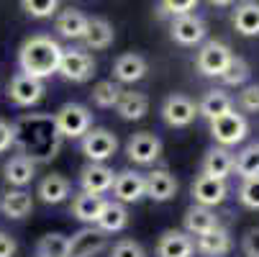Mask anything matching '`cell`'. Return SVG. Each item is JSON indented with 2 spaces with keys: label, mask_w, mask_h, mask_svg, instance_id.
Here are the masks:
<instances>
[{
  "label": "cell",
  "mask_w": 259,
  "mask_h": 257,
  "mask_svg": "<svg viewBox=\"0 0 259 257\" xmlns=\"http://www.w3.org/2000/svg\"><path fill=\"white\" fill-rule=\"evenodd\" d=\"M16 146L18 155L31 157L33 162H49L59 155L62 146V134L57 131L54 116H41V114H31L21 116L16 124Z\"/></svg>",
  "instance_id": "1"
},
{
  "label": "cell",
  "mask_w": 259,
  "mask_h": 257,
  "mask_svg": "<svg viewBox=\"0 0 259 257\" xmlns=\"http://www.w3.org/2000/svg\"><path fill=\"white\" fill-rule=\"evenodd\" d=\"M62 47L57 39L47 33H33L18 49V67L23 75H31L36 80H47L59 69Z\"/></svg>",
  "instance_id": "2"
},
{
  "label": "cell",
  "mask_w": 259,
  "mask_h": 257,
  "mask_svg": "<svg viewBox=\"0 0 259 257\" xmlns=\"http://www.w3.org/2000/svg\"><path fill=\"white\" fill-rule=\"evenodd\" d=\"M54 124L62 139H80L93 129V114L82 103H64L54 114Z\"/></svg>",
  "instance_id": "3"
},
{
  "label": "cell",
  "mask_w": 259,
  "mask_h": 257,
  "mask_svg": "<svg viewBox=\"0 0 259 257\" xmlns=\"http://www.w3.org/2000/svg\"><path fill=\"white\" fill-rule=\"evenodd\" d=\"M208 124H210V136L221 146H226V150L229 146H236L239 141H244L246 134H249V121L241 114H236V111H229V114L218 116V119H213Z\"/></svg>",
  "instance_id": "4"
},
{
  "label": "cell",
  "mask_w": 259,
  "mask_h": 257,
  "mask_svg": "<svg viewBox=\"0 0 259 257\" xmlns=\"http://www.w3.org/2000/svg\"><path fill=\"white\" fill-rule=\"evenodd\" d=\"M116 150H118V139L108 129H90L88 134L80 136V152L90 162H105L116 155Z\"/></svg>",
  "instance_id": "5"
},
{
  "label": "cell",
  "mask_w": 259,
  "mask_h": 257,
  "mask_svg": "<svg viewBox=\"0 0 259 257\" xmlns=\"http://www.w3.org/2000/svg\"><path fill=\"white\" fill-rule=\"evenodd\" d=\"M57 72L69 83H88L95 75V62L85 49H62Z\"/></svg>",
  "instance_id": "6"
},
{
  "label": "cell",
  "mask_w": 259,
  "mask_h": 257,
  "mask_svg": "<svg viewBox=\"0 0 259 257\" xmlns=\"http://www.w3.org/2000/svg\"><path fill=\"white\" fill-rule=\"evenodd\" d=\"M231 49L224 42H205L195 57V67L200 75L205 78H221V72L226 69V64L231 62Z\"/></svg>",
  "instance_id": "7"
},
{
  "label": "cell",
  "mask_w": 259,
  "mask_h": 257,
  "mask_svg": "<svg viewBox=\"0 0 259 257\" xmlns=\"http://www.w3.org/2000/svg\"><path fill=\"white\" fill-rule=\"evenodd\" d=\"M126 155L134 165H154L162 157V139L152 131H139L128 139Z\"/></svg>",
  "instance_id": "8"
},
{
  "label": "cell",
  "mask_w": 259,
  "mask_h": 257,
  "mask_svg": "<svg viewBox=\"0 0 259 257\" xmlns=\"http://www.w3.org/2000/svg\"><path fill=\"white\" fill-rule=\"evenodd\" d=\"M195 116H198V105L182 93H172L162 103V119L167 126H175V129L190 126L195 121Z\"/></svg>",
  "instance_id": "9"
},
{
  "label": "cell",
  "mask_w": 259,
  "mask_h": 257,
  "mask_svg": "<svg viewBox=\"0 0 259 257\" xmlns=\"http://www.w3.org/2000/svg\"><path fill=\"white\" fill-rule=\"evenodd\" d=\"M44 93H47L44 80H36L31 75H23V72H18V75L11 80V85H8V100L13 105H21V108L36 105L44 98Z\"/></svg>",
  "instance_id": "10"
},
{
  "label": "cell",
  "mask_w": 259,
  "mask_h": 257,
  "mask_svg": "<svg viewBox=\"0 0 259 257\" xmlns=\"http://www.w3.org/2000/svg\"><path fill=\"white\" fill-rule=\"evenodd\" d=\"M108 247V237L105 232H100L98 227H82L80 232H75L69 237V252L67 257H95Z\"/></svg>",
  "instance_id": "11"
},
{
  "label": "cell",
  "mask_w": 259,
  "mask_h": 257,
  "mask_svg": "<svg viewBox=\"0 0 259 257\" xmlns=\"http://www.w3.org/2000/svg\"><path fill=\"white\" fill-rule=\"evenodd\" d=\"M146 196V177L136 170H121L113 177V201L126 203H139Z\"/></svg>",
  "instance_id": "12"
},
{
  "label": "cell",
  "mask_w": 259,
  "mask_h": 257,
  "mask_svg": "<svg viewBox=\"0 0 259 257\" xmlns=\"http://www.w3.org/2000/svg\"><path fill=\"white\" fill-rule=\"evenodd\" d=\"M190 193H193V201L198 206H218V203H224L226 201V193H229V186H226V180H218V177H210V175H198L195 182L190 186Z\"/></svg>",
  "instance_id": "13"
},
{
  "label": "cell",
  "mask_w": 259,
  "mask_h": 257,
  "mask_svg": "<svg viewBox=\"0 0 259 257\" xmlns=\"http://www.w3.org/2000/svg\"><path fill=\"white\" fill-rule=\"evenodd\" d=\"M205 21L188 13V16H177L172 18V26H169V33H172V39L182 47H195L205 39Z\"/></svg>",
  "instance_id": "14"
},
{
  "label": "cell",
  "mask_w": 259,
  "mask_h": 257,
  "mask_svg": "<svg viewBox=\"0 0 259 257\" xmlns=\"http://www.w3.org/2000/svg\"><path fill=\"white\" fill-rule=\"evenodd\" d=\"M113 177L116 172L110 170L105 162H88L82 170H80V186L85 193H108L110 188H113Z\"/></svg>",
  "instance_id": "15"
},
{
  "label": "cell",
  "mask_w": 259,
  "mask_h": 257,
  "mask_svg": "<svg viewBox=\"0 0 259 257\" xmlns=\"http://www.w3.org/2000/svg\"><path fill=\"white\" fill-rule=\"evenodd\" d=\"M193 252H195V242L188 237V232L167 229L157 239V254L159 257H193Z\"/></svg>",
  "instance_id": "16"
},
{
  "label": "cell",
  "mask_w": 259,
  "mask_h": 257,
  "mask_svg": "<svg viewBox=\"0 0 259 257\" xmlns=\"http://www.w3.org/2000/svg\"><path fill=\"white\" fill-rule=\"evenodd\" d=\"M146 69H149V64H146V59L141 54L126 52L113 62V78H116V83L131 85V83H139L146 75Z\"/></svg>",
  "instance_id": "17"
},
{
  "label": "cell",
  "mask_w": 259,
  "mask_h": 257,
  "mask_svg": "<svg viewBox=\"0 0 259 257\" xmlns=\"http://www.w3.org/2000/svg\"><path fill=\"white\" fill-rule=\"evenodd\" d=\"M3 177L11 188H26L28 182L36 177V162L26 155H16L6 162L3 167Z\"/></svg>",
  "instance_id": "18"
},
{
  "label": "cell",
  "mask_w": 259,
  "mask_h": 257,
  "mask_svg": "<svg viewBox=\"0 0 259 257\" xmlns=\"http://www.w3.org/2000/svg\"><path fill=\"white\" fill-rule=\"evenodd\" d=\"M146 177V196L157 203H164V201H172L175 193H177V177L167 170H154Z\"/></svg>",
  "instance_id": "19"
},
{
  "label": "cell",
  "mask_w": 259,
  "mask_h": 257,
  "mask_svg": "<svg viewBox=\"0 0 259 257\" xmlns=\"http://www.w3.org/2000/svg\"><path fill=\"white\" fill-rule=\"evenodd\" d=\"M105 206V198L98 196V193H77L75 198H72V216L77 218V222H82L85 227H95L98 216Z\"/></svg>",
  "instance_id": "20"
},
{
  "label": "cell",
  "mask_w": 259,
  "mask_h": 257,
  "mask_svg": "<svg viewBox=\"0 0 259 257\" xmlns=\"http://www.w3.org/2000/svg\"><path fill=\"white\" fill-rule=\"evenodd\" d=\"M33 211V198L23 188H11L0 196V213L6 218H26Z\"/></svg>",
  "instance_id": "21"
},
{
  "label": "cell",
  "mask_w": 259,
  "mask_h": 257,
  "mask_svg": "<svg viewBox=\"0 0 259 257\" xmlns=\"http://www.w3.org/2000/svg\"><path fill=\"white\" fill-rule=\"evenodd\" d=\"M182 224H185V232L188 234H208L218 227V216L208 208V206H190L188 211H185V218H182Z\"/></svg>",
  "instance_id": "22"
},
{
  "label": "cell",
  "mask_w": 259,
  "mask_h": 257,
  "mask_svg": "<svg viewBox=\"0 0 259 257\" xmlns=\"http://www.w3.org/2000/svg\"><path fill=\"white\" fill-rule=\"evenodd\" d=\"M95 227L100 232H105V234H116V232L126 229L128 227V211H126V206L121 201H105Z\"/></svg>",
  "instance_id": "23"
},
{
  "label": "cell",
  "mask_w": 259,
  "mask_h": 257,
  "mask_svg": "<svg viewBox=\"0 0 259 257\" xmlns=\"http://www.w3.org/2000/svg\"><path fill=\"white\" fill-rule=\"evenodd\" d=\"M116 39V31L105 18H88V28L82 33L85 49H108Z\"/></svg>",
  "instance_id": "24"
},
{
  "label": "cell",
  "mask_w": 259,
  "mask_h": 257,
  "mask_svg": "<svg viewBox=\"0 0 259 257\" xmlns=\"http://www.w3.org/2000/svg\"><path fill=\"white\" fill-rule=\"evenodd\" d=\"M229 111H234V98L229 93H224V90H208L200 98V103H198V116H203L208 121L224 116Z\"/></svg>",
  "instance_id": "25"
},
{
  "label": "cell",
  "mask_w": 259,
  "mask_h": 257,
  "mask_svg": "<svg viewBox=\"0 0 259 257\" xmlns=\"http://www.w3.org/2000/svg\"><path fill=\"white\" fill-rule=\"evenodd\" d=\"M231 172H234V155L226 146H213V150H208V155L203 160V175L226 180Z\"/></svg>",
  "instance_id": "26"
},
{
  "label": "cell",
  "mask_w": 259,
  "mask_h": 257,
  "mask_svg": "<svg viewBox=\"0 0 259 257\" xmlns=\"http://www.w3.org/2000/svg\"><path fill=\"white\" fill-rule=\"evenodd\" d=\"M195 249H198L200 254H205V257H224V254H229V249H231V237H229L226 229L215 227L213 232L198 237Z\"/></svg>",
  "instance_id": "27"
},
{
  "label": "cell",
  "mask_w": 259,
  "mask_h": 257,
  "mask_svg": "<svg viewBox=\"0 0 259 257\" xmlns=\"http://www.w3.org/2000/svg\"><path fill=\"white\" fill-rule=\"evenodd\" d=\"M36 196H39L47 206H57V203H62L69 196V180L64 175H59V172H52V175H47L39 182Z\"/></svg>",
  "instance_id": "28"
},
{
  "label": "cell",
  "mask_w": 259,
  "mask_h": 257,
  "mask_svg": "<svg viewBox=\"0 0 259 257\" xmlns=\"http://www.w3.org/2000/svg\"><path fill=\"white\" fill-rule=\"evenodd\" d=\"M116 111L123 121H141L146 116V111H149V98H146L144 93H134V90H123Z\"/></svg>",
  "instance_id": "29"
},
{
  "label": "cell",
  "mask_w": 259,
  "mask_h": 257,
  "mask_svg": "<svg viewBox=\"0 0 259 257\" xmlns=\"http://www.w3.org/2000/svg\"><path fill=\"white\" fill-rule=\"evenodd\" d=\"M54 28L59 31V36H64V39H72V42L82 39V33L88 28V16L80 13V11H75V8H67V11H62L57 16Z\"/></svg>",
  "instance_id": "30"
},
{
  "label": "cell",
  "mask_w": 259,
  "mask_h": 257,
  "mask_svg": "<svg viewBox=\"0 0 259 257\" xmlns=\"http://www.w3.org/2000/svg\"><path fill=\"white\" fill-rule=\"evenodd\" d=\"M234 28L241 33V36H259V3L249 0V3H241L234 16Z\"/></svg>",
  "instance_id": "31"
},
{
  "label": "cell",
  "mask_w": 259,
  "mask_h": 257,
  "mask_svg": "<svg viewBox=\"0 0 259 257\" xmlns=\"http://www.w3.org/2000/svg\"><path fill=\"white\" fill-rule=\"evenodd\" d=\"M69 237L62 232H49L36 242V257H67Z\"/></svg>",
  "instance_id": "32"
},
{
  "label": "cell",
  "mask_w": 259,
  "mask_h": 257,
  "mask_svg": "<svg viewBox=\"0 0 259 257\" xmlns=\"http://www.w3.org/2000/svg\"><path fill=\"white\" fill-rule=\"evenodd\" d=\"M234 172L239 177H254V175H259V141L244 146V150L234 157Z\"/></svg>",
  "instance_id": "33"
},
{
  "label": "cell",
  "mask_w": 259,
  "mask_h": 257,
  "mask_svg": "<svg viewBox=\"0 0 259 257\" xmlns=\"http://www.w3.org/2000/svg\"><path fill=\"white\" fill-rule=\"evenodd\" d=\"M121 95H123V88L121 83H113V80H100L93 88V103L98 108H116Z\"/></svg>",
  "instance_id": "34"
},
{
  "label": "cell",
  "mask_w": 259,
  "mask_h": 257,
  "mask_svg": "<svg viewBox=\"0 0 259 257\" xmlns=\"http://www.w3.org/2000/svg\"><path fill=\"white\" fill-rule=\"evenodd\" d=\"M251 75L249 69V62L244 57H231V62L226 64V69L221 72V83L224 85H231V88H241Z\"/></svg>",
  "instance_id": "35"
},
{
  "label": "cell",
  "mask_w": 259,
  "mask_h": 257,
  "mask_svg": "<svg viewBox=\"0 0 259 257\" xmlns=\"http://www.w3.org/2000/svg\"><path fill=\"white\" fill-rule=\"evenodd\" d=\"M239 201H241V206L259 211V175H254V177H241Z\"/></svg>",
  "instance_id": "36"
},
{
  "label": "cell",
  "mask_w": 259,
  "mask_h": 257,
  "mask_svg": "<svg viewBox=\"0 0 259 257\" xmlns=\"http://www.w3.org/2000/svg\"><path fill=\"white\" fill-rule=\"evenodd\" d=\"M59 0H21V8L33 18H52L57 13Z\"/></svg>",
  "instance_id": "37"
},
{
  "label": "cell",
  "mask_w": 259,
  "mask_h": 257,
  "mask_svg": "<svg viewBox=\"0 0 259 257\" xmlns=\"http://www.w3.org/2000/svg\"><path fill=\"white\" fill-rule=\"evenodd\" d=\"M195 6H198V0H159V13H162V16L177 18V16L193 13Z\"/></svg>",
  "instance_id": "38"
},
{
  "label": "cell",
  "mask_w": 259,
  "mask_h": 257,
  "mask_svg": "<svg viewBox=\"0 0 259 257\" xmlns=\"http://www.w3.org/2000/svg\"><path fill=\"white\" fill-rule=\"evenodd\" d=\"M110 257H146L144 247L134 239H121L113 244V249H110Z\"/></svg>",
  "instance_id": "39"
},
{
  "label": "cell",
  "mask_w": 259,
  "mask_h": 257,
  "mask_svg": "<svg viewBox=\"0 0 259 257\" xmlns=\"http://www.w3.org/2000/svg\"><path fill=\"white\" fill-rule=\"evenodd\" d=\"M239 105L249 114H256L259 111V85H246L239 93Z\"/></svg>",
  "instance_id": "40"
},
{
  "label": "cell",
  "mask_w": 259,
  "mask_h": 257,
  "mask_svg": "<svg viewBox=\"0 0 259 257\" xmlns=\"http://www.w3.org/2000/svg\"><path fill=\"white\" fill-rule=\"evenodd\" d=\"M13 141H16V129H13L8 121L0 119V155L8 152L11 146H13Z\"/></svg>",
  "instance_id": "41"
},
{
  "label": "cell",
  "mask_w": 259,
  "mask_h": 257,
  "mask_svg": "<svg viewBox=\"0 0 259 257\" xmlns=\"http://www.w3.org/2000/svg\"><path fill=\"white\" fill-rule=\"evenodd\" d=\"M246 257H259V229H249L244 234V242H241Z\"/></svg>",
  "instance_id": "42"
},
{
  "label": "cell",
  "mask_w": 259,
  "mask_h": 257,
  "mask_svg": "<svg viewBox=\"0 0 259 257\" xmlns=\"http://www.w3.org/2000/svg\"><path fill=\"white\" fill-rule=\"evenodd\" d=\"M16 249H18L16 239H13V237H8L6 232H0V257H13V254H16Z\"/></svg>",
  "instance_id": "43"
},
{
  "label": "cell",
  "mask_w": 259,
  "mask_h": 257,
  "mask_svg": "<svg viewBox=\"0 0 259 257\" xmlns=\"http://www.w3.org/2000/svg\"><path fill=\"white\" fill-rule=\"evenodd\" d=\"M210 6H218V8H224V6H231V3H236V0H208Z\"/></svg>",
  "instance_id": "44"
}]
</instances>
